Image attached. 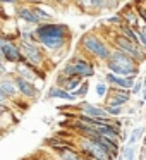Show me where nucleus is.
Masks as SVG:
<instances>
[{"label": "nucleus", "mask_w": 146, "mask_h": 160, "mask_svg": "<svg viewBox=\"0 0 146 160\" xmlns=\"http://www.w3.org/2000/svg\"><path fill=\"white\" fill-rule=\"evenodd\" d=\"M36 43L41 45L46 52H66L72 42V29L66 22L52 21L35 26Z\"/></svg>", "instance_id": "obj_1"}, {"label": "nucleus", "mask_w": 146, "mask_h": 160, "mask_svg": "<svg viewBox=\"0 0 146 160\" xmlns=\"http://www.w3.org/2000/svg\"><path fill=\"white\" fill-rule=\"evenodd\" d=\"M76 50H79L83 55L91 59L95 64H105L110 57L112 47L100 33L96 31H84L79 36Z\"/></svg>", "instance_id": "obj_2"}, {"label": "nucleus", "mask_w": 146, "mask_h": 160, "mask_svg": "<svg viewBox=\"0 0 146 160\" xmlns=\"http://www.w3.org/2000/svg\"><path fill=\"white\" fill-rule=\"evenodd\" d=\"M108 43H110L112 48H117V50H120V52L131 55L132 59L139 64V66L146 60L144 59V53L141 52V48L138 47V43L132 42V40H129V38H125V36L120 35V33H117V31L112 33V36L108 38Z\"/></svg>", "instance_id": "obj_3"}, {"label": "nucleus", "mask_w": 146, "mask_h": 160, "mask_svg": "<svg viewBox=\"0 0 146 160\" xmlns=\"http://www.w3.org/2000/svg\"><path fill=\"white\" fill-rule=\"evenodd\" d=\"M19 50H21L22 60H28L29 64H35L38 67H43L45 69V64L48 62V55H46V50L43 48L41 45L33 42H17Z\"/></svg>", "instance_id": "obj_4"}, {"label": "nucleus", "mask_w": 146, "mask_h": 160, "mask_svg": "<svg viewBox=\"0 0 146 160\" xmlns=\"http://www.w3.org/2000/svg\"><path fill=\"white\" fill-rule=\"evenodd\" d=\"M69 62L74 66V71H76V76L81 78V79H90V78L96 76V64L91 59H88L86 55L76 50V52L71 55Z\"/></svg>", "instance_id": "obj_5"}, {"label": "nucleus", "mask_w": 146, "mask_h": 160, "mask_svg": "<svg viewBox=\"0 0 146 160\" xmlns=\"http://www.w3.org/2000/svg\"><path fill=\"white\" fill-rule=\"evenodd\" d=\"M12 72V71H11ZM12 78H14V83H16V88H17V93L21 95L24 100L28 102H35L40 98V88L36 83H33V81H28L24 79V78L17 76V74L12 72Z\"/></svg>", "instance_id": "obj_6"}, {"label": "nucleus", "mask_w": 146, "mask_h": 160, "mask_svg": "<svg viewBox=\"0 0 146 160\" xmlns=\"http://www.w3.org/2000/svg\"><path fill=\"white\" fill-rule=\"evenodd\" d=\"M132 100V95L129 90H122V88L108 86V93L103 98V105H110V107H125L129 102Z\"/></svg>", "instance_id": "obj_7"}, {"label": "nucleus", "mask_w": 146, "mask_h": 160, "mask_svg": "<svg viewBox=\"0 0 146 160\" xmlns=\"http://www.w3.org/2000/svg\"><path fill=\"white\" fill-rule=\"evenodd\" d=\"M0 59L4 60L5 64H12V66L22 62V55H21V50H19L17 42L0 43Z\"/></svg>", "instance_id": "obj_8"}, {"label": "nucleus", "mask_w": 146, "mask_h": 160, "mask_svg": "<svg viewBox=\"0 0 146 160\" xmlns=\"http://www.w3.org/2000/svg\"><path fill=\"white\" fill-rule=\"evenodd\" d=\"M76 108H77V114H84V115H88V117H100V119L108 117L103 105L91 103V102H86V100H79L76 103Z\"/></svg>", "instance_id": "obj_9"}, {"label": "nucleus", "mask_w": 146, "mask_h": 160, "mask_svg": "<svg viewBox=\"0 0 146 160\" xmlns=\"http://www.w3.org/2000/svg\"><path fill=\"white\" fill-rule=\"evenodd\" d=\"M14 18L17 19L19 22H24V24H29V26H38L40 24V21L35 16V12H33L31 5H28V4L14 5Z\"/></svg>", "instance_id": "obj_10"}, {"label": "nucleus", "mask_w": 146, "mask_h": 160, "mask_svg": "<svg viewBox=\"0 0 146 160\" xmlns=\"http://www.w3.org/2000/svg\"><path fill=\"white\" fill-rule=\"evenodd\" d=\"M117 12H119V16L124 19L125 24H129L131 28H134V29L139 28V24H141V19H139L138 11L134 9V5H132L131 2H127L125 5H120V9H119Z\"/></svg>", "instance_id": "obj_11"}, {"label": "nucleus", "mask_w": 146, "mask_h": 160, "mask_svg": "<svg viewBox=\"0 0 146 160\" xmlns=\"http://www.w3.org/2000/svg\"><path fill=\"white\" fill-rule=\"evenodd\" d=\"M136 78H124V76H117L114 72H103V81L108 86H115V88H122V90H131L132 83H134Z\"/></svg>", "instance_id": "obj_12"}, {"label": "nucleus", "mask_w": 146, "mask_h": 160, "mask_svg": "<svg viewBox=\"0 0 146 160\" xmlns=\"http://www.w3.org/2000/svg\"><path fill=\"white\" fill-rule=\"evenodd\" d=\"M45 100H66V102H77V97L74 93H69V91L62 90L60 86L57 84H52V86L46 90V95H45Z\"/></svg>", "instance_id": "obj_13"}, {"label": "nucleus", "mask_w": 146, "mask_h": 160, "mask_svg": "<svg viewBox=\"0 0 146 160\" xmlns=\"http://www.w3.org/2000/svg\"><path fill=\"white\" fill-rule=\"evenodd\" d=\"M83 81L84 79H81V78H77V76H62V74H59V72H57V78H55V84H57V86H60L62 90L69 91V93L76 91L77 86H79Z\"/></svg>", "instance_id": "obj_14"}, {"label": "nucleus", "mask_w": 146, "mask_h": 160, "mask_svg": "<svg viewBox=\"0 0 146 160\" xmlns=\"http://www.w3.org/2000/svg\"><path fill=\"white\" fill-rule=\"evenodd\" d=\"M0 90L4 91L11 100L19 97L17 93V88H16V83H14V78H12V72L9 71L5 76H0Z\"/></svg>", "instance_id": "obj_15"}, {"label": "nucleus", "mask_w": 146, "mask_h": 160, "mask_svg": "<svg viewBox=\"0 0 146 160\" xmlns=\"http://www.w3.org/2000/svg\"><path fill=\"white\" fill-rule=\"evenodd\" d=\"M136 158H138V145H124L117 157V160H136Z\"/></svg>", "instance_id": "obj_16"}, {"label": "nucleus", "mask_w": 146, "mask_h": 160, "mask_svg": "<svg viewBox=\"0 0 146 160\" xmlns=\"http://www.w3.org/2000/svg\"><path fill=\"white\" fill-rule=\"evenodd\" d=\"M144 132H146V126H134V128L131 129V132H129L125 145H138L139 139H143V134H144Z\"/></svg>", "instance_id": "obj_17"}, {"label": "nucleus", "mask_w": 146, "mask_h": 160, "mask_svg": "<svg viewBox=\"0 0 146 160\" xmlns=\"http://www.w3.org/2000/svg\"><path fill=\"white\" fill-rule=\"evenodd\" d=\"M105 4H107V0H91V5L86 14H101V12H105Z\"/></svg>", "instance_id": "obj_18"}, {"label": "nucleus", "mask_w": 146, "mask_h": 160, "mask_svg": "<svg viewBox=\"0 0 146 160\" xmlns=\"http://www.w3.org/2000/svg\"><path fill=\"white\" fill-rule=\"evenodd\" d=\"M103 22H105L107 26H110V28L117 29L119 26H120L122 22H124V19H122L120 16H119V12H115V14H112V16H108V18H105V19H103Z\"/></svg>", "instance_id": "obj_19"}, {"label": "nucleus", "mask_w": 146, "mask_h": 160, "mask_svg": "<svg viewBox=\"0 0 146 160\" xmlns=\"http://www.w3.org/2000/svg\"><path fill=\"white\" fill-rule=\"evenodd\" d=\"M88 91H90V81L84 79L83 83H81L79 86H77V90H76V91H72V93L77 97V100H83V98L88 95Z\"/></svg>", "instance_id": "obj_20"}, {"label": "nucleus", "mask_w": 146, "mask_h": 160, "mask_svg": "<svg viewBox=\"0 0 146 160\" xmlns=\"http://www.w3.org/2000/svg\"><path fill=\"white\" fill-rule=\"evenodd\" d=\"M95 93H96L98 98H105L107 93H108V84L105 83L103 79H100L96 84H95Z\"/></svg>", "instance_id": "obj_21"}, {"label": "nucleus", "mask_w": 146, "mask_h": 160, "mask_svg": "<svg viewBox=\"0 0 146 160\" xmlns=\"http://www.w3.org/2000/svg\"><path fill=\"white\" fill-rule=\"evenodd\" d=\"M105 107V112H107L108 117L115 119V117H122V114H124V108L125 107H110V105H103Z\"/></svg>", "instance_id": "obj_22"}, {"label": "nucleus", "mask_w": 146, "mask_h": 160, "mask_svg": "<svg viewBox=\"0 0 146 160\" xmlns=\"http://www.w3.org/2000/svg\"><path fill=\"white\" fill-rule=\"evenodd\" d=\"M143 88H144V84H143V78L138 76L134 79V83H132V86H131V90H129V91H131L132 97H138V95H141Z\"/></svg>", "instance_id": "obj_23"}, {"label": "nucleus", "mask_w": 146, "mask_h": 160, "mask_svg": "<svg viewBox=\"0 0 146 160\" xmlns=\"http://www.w3.org/2000/svg\"><path fill=\"white\" fill-rule=\"evenodd\" d=\"M122 2L120 0H107V4H105V11L108 12H117L119 9H120Z\"/></svg>", "instance_id": "obj_24"}, {"label": "nucleus", "mask_w": 146, "mask_h": 160, "mask_svg": "<svg viewBox=\"0 0 146 160\" xmlns=\"http://www.w3.org/2000/svg\"><path fill=\"white\" fill-rule=\"evenodd\" d=\"M72 4L77 5V7L81 9V12H84V14H86L88 9H90V5H91V0H74Z\"/></svg>", "instance_id": "obj_25"}, {"label": "nucleus", "mask_w": 146, "mask_h": 160, "mask_svg": "<svg viewBox=\"0 0 146 160\" xmlns=\"http://www.w3.org/2000/svg\"><path fill=\"white\" fill-rule=\"evenodd\" d=\"M48 2L55 7H69L72 4V0H48Z\"/></svg>", "instance_id": "obj_26"}, {"label": "nucleus", "mask_w": 146, "mask_h": 160, "mask_svg": "<svg viewBox=\"0 0 146 160\" xmlns=\"http://www.w3.org/2000/svg\"><path fill=\"white\" fill-rule=\"evenodd\" d=\"M0 103H2V105H11V98H9L2 90H0Z\"/></svg>", "instance_id": "obj_27"}, {"label": "nucleus", "mask_w": 146, "mask_h": 160, "mask_svg": "<svg viewBox=\"0 0 146 160\" xmlns=\"http://www.w3.org/2000/svg\"><path fill=\"white\" fill-rule=\"evenodd\" d=\"M7 72H9V69H7V64H5L4 60L0 59V76H5Z\"/></svg>", "instance_id": "obj_28"}, {"label": "nucleus", "mask_w": 146, "mask_h": 160, "mask_svg": "<svg viewBox=\"0 0 146 160\" xmlns=\"http://www.w3.org/2000/svg\"><path fill=\"white\" fill-rule=\"evenodd\" d=\"M9 107H11V105H2L0 103V115H5V114H9V112H12Z\"/></svg>", "instance_id": "obj_29"}, {"label": "nucleus", "mask_w": 146, "mask_h": 160, "mask_svg": "<svg viewBox=\"0 0 146 160\" xmlns=\"http://www.w3.org/2000/svg\"><path fill=\"white\" fill-rule=\"evenodd\" d=\"M125 107H127V105H125ZM138 110H139L138 107H127V108H124V112H125V114H127V115H134V114H136V112H138Z\"/></svg>", "instance_id": "obj_30"}, {"label": "nucleus", "mask_w": 146, "mask_h": 160, "mask_svg": "<svg viewBox=\"0 0 146 160\" xmlns=\"http://www.w3.org/2000/svg\"><path fill=\"white\" fill-rule=\"evenodd\" d=\"M138 31H139V33H141V35H143V36H144V38H146V24H144V22H143V21H141V24H139Z\"/></svg>", "instance_id": "obj_31"}, {"label": "nucleus", "mask_w": 146, "mask_h": 160, "mask_svg": "<svg viewBox=\"0 0 146 160\" xmlns=\"http://www.w3.org/2000/svg\"><path fill=\"white\" fill-rule=\"evenodd\" d=\"M141 98L146 102V88H143V91H141Z\"/></svg>", "instance_id": "obj_32"}, {"label": "nucleus", "mask_w": 146, "mask_h": 160, "mask_svg": "<svg viewBox=\"0 0 146 160\" xmlns=\"http://www.w3.org/2000/svg\"><path fill=\"white\" fill-rule=\"evenodd\" d=\"M143 148H146V132L143 134Z\"/></svg>", "instance_id": "obj_33"}, {"label": "nucleus", "mask_w": 146, "mask_h": 160, "mask_svg": "<svg viewBox=\"0 0 146 160\" xmlns=\"http://www.w3.org/2000/svg\"><path fill=\"white\" fill-rule=\"evenodd\" d=\"M2 129H4V121L0 119V132H2Z\"/></svg>", "instance_id": "obj_34"}, {"label": "nucleus", "mask_w": 146, "mask_h": 160, "mask_svg": "<svg viewBox=\"0 0 146 160\" xmlns=\"http://www.w3.org/2000/svg\"><path fill=\"white\" fill-rule=\"evenodd\" d=\"M120 2H127V0H120Z\"/></svg>", "instance_id": "obj_35"}, {"label": "nucleus", "mask_w": 146, "mask_h": 160, "mask_svg": "<svg viewBox=\"0 0 146 160\" xmlns=\"http://www.w3.org/2000/svg\"><path fill=\"white\" fill-rule=\"evenodd\" d=\"M72 2H74V0H72Z\"/></svg>", "instance_id": "obj_36"}]
</instances>
